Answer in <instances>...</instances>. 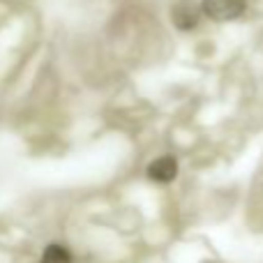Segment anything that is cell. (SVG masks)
Segmentation results:
<instances>
[{
  "instance_id": "4",
  "label": "cell",
  "mask_w": 263,
  "mask_h": 263,
  "mask_svg": "<svg viewBox=\"0 0 263 263\" xmlns=\"http://www.w3.org/2000/svg\"><path fill=\"white\" fill-rule=\"evenodd\" d=\"M72 252L63 245H49L42 254L40 263H72Z\"/></svg>"
},
{
  "instance_id": "2",
  "label": "cell",
  "mask_w": 263,
  "mask_h": 263,
  "mask_svg": "<svg viewBox=\"0 0 263 263\" xmlns=\"http://www.w3.org/2000/svg\"><path fill=\"white\" fill-rule=\"evenodd\" d=\"M178 173V162L171 155H164V157H157L153 164L148 166V178L155 182H171Z\"/></svg>"
},
{
  "instance_id": "3",
  "label": "cell",
  "mask_w": 263,
  "mask_h": 263,
  "mask_svg": "<svg viewBox=\"0 0 263 263\" xmlns=\"http://www.w3.org/2000/svg\"><path fill=\"white\" fill-rule=\"evenodd\" d=\"M203 9H199L194 3H180L173 9V23L178 30H192L199 23V14Z\"/></svg>"
},
{
  "instance_id": "1",
  "label": "cell",
  "mask_w": 263,
  "mask_h": 263,
  "mask_svg": "<svg viewBox=\"0 0 263 263\" xmlns=\"http://www.w3.org/2000/svg\"><path fill=\"white\" fill-rule=\"evenodd\" d=\"M201 9L213 21H233L245 12V0H203Z\"/></svg>"
}]
</instances>
